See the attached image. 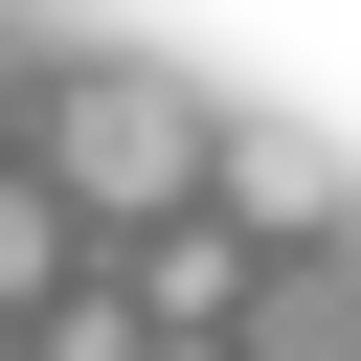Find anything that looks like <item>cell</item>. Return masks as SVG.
<instances>
[{
	"instance_id": "6da1fadb",
	"label": "cell",
	"mask_w": 361,
	"mask_h": 361,
	"mask_svg": "<svg viewBox=\"0 0 361 361\" xmlns=\"http://www.w3.org/2000/svg\"><path fill=\"white\" fill-rule=\"evenodd\" d=\"M203 90H158V68H90L68 113H45V203H113V226H203Z\"/></svg>"
},
{
	"instance_id": "277c9868",
	"label": "cell",
	"mask_w": 361,
	"mask_h": 361,
	"mask_svg": "<svg viewBox=\"0 0 361 361\" xmlns=\"http://www.w3.org/2000/svg\"><path fill=\"white\" fill-rule=\"evenodd\" d=\"M23 361H158V338H135V316H90V293H45V316H23Z\"/></svg>"
},
{
	"instance_id": "3957f363",
	"label": "cell",
	"mask_w": 361,
	"mask_h": 361,
	"mask_svg": "<svg viewBox=\"0 0 361 361\" xmlns=\"http://www.w3.org/2000/svg\"><path fill=\"white\" fill-rule=\"evenodd\" d=\"M68 293V203H45V158H0V338Z\"/></svg>"
},
{
	"instance_id": "7a4b0ae2",
	"label": "cell",
	"mask_w": 361,
	"mask_h": 361,
	"mask_svg": "<svg viewBox=\"0 0 361 361\" xmlns=\"http://www.w3.org/2000/svg\"><path fill=\"white\" fill-rule=\"evenodd\" d=\"M203 180H226V248H293V226H338V158H316L293 113H226V135H203Z\"/></svg>"
},
{
	"instance_id": "8992f818",
	"label": "cell",
	"mask_w": 361,
	"mask_h": 361,
	"mask_svg": "<svg viewBox=\"0 0 361 361\" xmlns=\"http://www.w3.org/2000/svg\"><path fill=\"white\" fill-rule=\"evenodd\" d=\"M0 361H23V338H0Z\"/></svg>"
},
{
	"instance_id": "5b68a950",
	"label": "cell",
	"mask_w": 361,
	"mask_h": 361,
	"mask_svg": "<svg viewBox=\"0 0 361 361\" xmlns=\"http://www.w3.org/2000/svg\"><path fill=\"white\" fill-rule=\"evenodd\" d=\"M158 361H226V338H158Z\"/></svg>"
}]
</instances>
